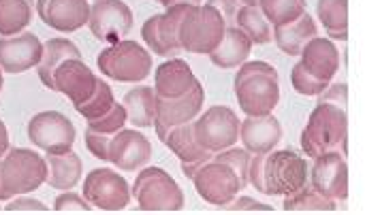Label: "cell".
<instances>
[{
	"label": "cell",
	"instance_id": "7a4b0ae2",
	"mask_svg": "<svg viewBox=\"0 0 365 215\" xmlns=\"http://www.w3.org/2000/svg\"><path fill=\"white\" fill-rule=\"evenodd\" d=\"M349 137V113L329 103H317L306 128L302 130V152L310 158L340 150L344 152Z\"/></svg>",
	"mask_w": 365,
	"mask_h": 215
},
{
	"label": "cell",
	"instance_id": "ee69618b",
	"mask_svg": "<svg viewBox=\"0 0 365 215\" xmlns=\"http://www.w3.org/2000/svg\"><path fill=\"white\" fill-rule=\"evenodd\" d=\"M11 147V137H9V128L6 124L0 120V158L6 154V150Z\"/></svg>",
	"mask_w": 365,
	"mask_h": 215
},
{
	"label": "cell",
	"instance_id": "ffe728a7",
	"mask_svg": "<svg viewBox=\"0 0 365 215\" xmlns=\"http://www.w3.org/2000/svg\"><path fill=\"white\" fill-rule=\"evenodd\" d=\"M284 137V128L276 115H259V117H246L240 122V141L244 143V150L255 154H267L280 145Z\"/></svg>",
	"mask_w": 365,
	"mask_h": 215
},
{
	"label": "cell",
	"instance_id": "cb8c5ba5",
	"mask_svg": "<svg viewBox=\"0 0 365 215\" xmlns=\"http://www.w3.org/2000/svg\"><path fill=\"white\" fill-rule=\"evenodd\" d=\"M319 34L317 21L314 17L306 11L302 17H297L295 21L287 23V26H278L272 32V41H276L278 49L287 56H299L302 49L306 47V43L310 38H314Z\"/></svg>",
	"mask_w": 365,
	"mask_h": 215
},
{
	"label": "cell",
	"instance_id": "b9f144b4",
	"mask_svg": "<svg viewBox=\"0 0 365 215\" xmlns=\"http://www.w3.org/2000/svg\"><path fill=\"white\" fill-rule=\"evenodd\" d=\"M317 98H319V103H329L340 109H349V85L346 83H329Z\"/></svg>",
	"mask_w": 365,
	"mask_h": 215
},
{
	"label": "cell",
	"instance_id": "ab89813d",
	"mask_svg": "<svg viewBox=\"0 0 365 215\" xmlns=\"http://www.w3.org/2000/svg\"><path fill=\"white\" fill-rule=\"evenodd\" d=\"M222 209L233 211V214H244V211H255V214H274L272 205H263L261 201L252 199V196H235L229 205H225Z\"/></svg>",
	"mask_w": 365,
	"mask_h": 215
},
{
	"label": "cell",
	"instance_id": "74e56055",
	"mask_svg": "<svg viewBox=\"0 0 365 215\" xmlns=\"http://www.w3.org/2000/svg\"><path fill=\"white\" fill-rule=\"evenodd\" d=\"M53 211L56 214H90L92 205L83 196L71 190H62V194H58L53 201Z\"/></svg>",
	"mask_w": 365,
	"mask_h": 215
},
{
	"label": "cell",
	"instance_id": "c3c4849f",
	"mask_svg": "<svg viewBox=\"0 0 365 215\" xmlns=\"http://www.w3.org/2000/svg\"><path fill=\"white\" fill-rule=\"evenodd\" d=\"M0 203H4V196H2V188H0Z\"/></svg>",
	"mask_w": 365,
	"mask_h": 215
},
{
	"label": "cell",
	"instance_id": "d590c367",
	"mask_svg": "<svg viewBox=\"0 0 365 215\" xmlns=\"http://www.w3.org/2000/svg\"><path fill=\"white\" fill-rule=\"evenodd\" d=\"M214 156L218 160L227 162L237 173V177H240V182H242L244 188L248 186V169H250V158H252L250 152H246L244 147H235L233 145V147H227V150H222V152H218Z\"/></svg>",
	"mask_w": 365,
	"mask_h": 215
},
{
	"label": "cell",
	"instance_id": "4316f807",
	"mask_svg": "<svg viewBox=\"0 0 365 215\" xmlns=\"http://www.w3.org/2000/svg\"><path fill=\"white\" fill-rule=\"evenodd\" d=\"M122 105L126 109L128 122L135 128H152L156 107V92L152 85H137L128 90L122 98Z\"/></svg>",
	"mask_w": 365,
	"mask_h": 215
},
{
	"label": "cell",
	"instance_id": "4fadbf2b",
	"mask_svg": "<svg viewBox=\"0 0 365 215\" xmlns=\"http://www.w3.org/2000/svg\"><path fill=\"white\" fill-rule=\"evenodd\" d=\"M310 186L321 192L323 196L344 203L349 199V162L344 158V152L331 150L323 152L312 158L310 173H308Z\"/></svg>",
	"mask_w": 365,
	"mask_h": 215
},
{
	"label": "cell",
	"instance_id": "30bf717a",
	"mask_svg": "<svg viewBox=\"0 0 365 215\" xmlns=\"http://www.w3.org/2000/svg\"><path fill=\"white\" fill-rule=\"evenodd\" d=\"M240 122L242 120L235 115L233 109L225 105H214L205 113H199L192 120V128L199 145L212 154H218L237 143Z\"/></svg>",
	"mask_w": 365,
	"mask_h": 215
},
{
	"label": "cell",
	"instance_id": "681fc988",
	"mask_svg": "<svg viewBox=\"0 0 365 215\" xmlns=\"http://www.w3.org/2000/svg\"><path fill=\"white\" fill-rule=\"evenodd\" d=\"M0 211H2V205H0Z\"/></svg>",
	"mask_w": 365,
	"mask_h": 215
},
{
	"label": "cell",
	"instance_id": "7dc6e473",
	"mask_svg": "<svg viewBox=\"0 0 365 215\" xmlns=\"http://www.w3.org/2000/svg\"><path fill=\"white\" fill-rule=\"evenodd\" d=\"M2 85H4V77H2V68H0V92H2Z\"/></svg>",
	"mask_w": 365,
	"mask_h": 215
},
{
	"label": "cell",
	"instance_id": "ba28073f",
	"mask_svg": "<svg viewBox=\"0 0 365 215\" xmlns=\"http://www.w3.org/2000/svg\"><path fill=\"white\" fill-rule=\"evenodd\" d=\"M190 182L195 184L197 194L207 205H216V207L229 205L244 190L237 173L227 162L218 160L216 156L201 162L197 171L192 173Z\"/></svg>",
	"mask_w": 365,
	"mask_h": 215
},
{
	"label": "cell",
	"instance_id": "e575fe53",
	"mask_svg": "<svg viewBox=\"0 0 365 215\" xmlns=\"http://www.w3.org/2000/svg\"><path fill=\"white\" fill-rule=\"evenodd\" d=\"M128 122L126 109L122 103H115L105 115L96 117V120H88V128L94 132H103V135H115L118 130H122Z\"/></svg>",
	"mask_w": 365,
	"mask_h": 215
},
{
	"label": "cell",
	"instance_id": "bcb514c9",
	"mask_svg": "<svg viewBox=\"0 0 365 215\" xmlns=\"http://www.w3.org/2000/svg\"><path fill=\"white\" fill-rule=\"evenodd\" d=\"M244 6H259V0H240Z\"/></svg>",
	"mask_w": 365,
	"mask_h": 215
},
{
	"label": "cell",
	"instance_id": "4dcf8cb0",
	"mask_svg": "<svg viewBox=\"0 0 365 215\" xmlns=\"http://www.w3.org/2000/svg\"><path fill=\"white\" fill-rule=\"evenodd\" d=\"M32 0H0V36L24 32L32 21Z\"/></svg>",
	"mask_w": 365,
	"mask_h": 215
},
{
	"label": "cell",
	"instance_id": "5bb4252c",
	"mask_svg": "<svg viewBox=\"0 0 365 215\" xmlns=\"http://www.w3.org/2000/svg\"><path fill=\"white\" fill-rule=\"evenodd\" d=\"M133 23L135 15L124 0H94L86 26L94 38L111 45L126 38V34L133 30Z\"/></svg>",
	"mask_w": 365,
	"mask_h": 215
},
{
	"label": "cell",
	"instance_id": "6da1fadb",
	"mask_svg": "<svg viewBox=\"0 0 365 215\" xmlns=\"http://www.w3.org/2000/svg\"><path fill=\"white\" fill-rule=\"evenodd\" d=\"M233 85L246 117L269 115L280 105V75L269 62L246 60L240 66Z\"/></svg>",
	"mask_w": 365,
	"mask_h": 215
},
{
	"label": "cell",
	"instance_id": "d6986e66",
	"mask_svg": "<svg viewBox=\"0 0 365 215\" xmlns=\"http://www.w3.org/2000/svg\"><path fill=\"white\" fill-rule=\"evenodd\" d=\"M41 21L62 34L81 30L90 17L88 0H36Z\"/></svg>",
	"mask_w": 365,
	"mask_h": 215
},
{
	"label": "cell",
	"instance_id": "f35d334b",
	"mask_svg": "<svg viewBox=\"0 0 365 215\" xmlns=\"http://www.w3.org/2000/svg\"><path fill=\"white\" fill-rule=\"evenodd\" d=\"M6 214H47L49 209L36 201V199H28V196H13L11 201H6V205L2 207Z\"/></svg>",
	"mask_w": 365,
	"mask_h": 215
},
{
	"label": "cell",
	"instance_id": "9a60e30c",
	"mask_svg": "<svg viewBox=\"0 0 365 215\" xmlns=\"http://www.w3.org/2000/svg\"><path fill=\"white\" fill-rule=\"evenodd\" d=\"M205 103V90L201 83H197L188 94L178 96V98H160L156 96V107H154V124L152 128L156 130L158 139L163 141L169 128L182 126L192 122Z\"/></svg>",
	"mask_w": 365,
	"mask_h": 215
},
{
	"label": "cell",
	"instance_id": "8fae6325",
	"mask_svg": "<svg viewBox=\"0 0 365 215\" xmlns=\"http://www.w3.org/2000/svg\"><path fill=\"white\" fill-rule=\"evenodd\" d=\"M28 139L45 154H64L75 147V124L60 111H41L28 122Z\"/></svg>",
	"mask_w": 365,
	"mask_h": 215
},
{
	"label": "cell",
	"instance_id": "8992f818",
	"mask_svg": "<svg viewBox=\"0 0 365 215\" xmlns=\"http://www.w3.org/2000/svg\"><path fill=\"white\" fill-rule=\"evenodd\" d=\"M310 162L293 150H272L263 154V194L289 196L308 184Z\"/></svg>",
	"mask_w": 365,
	"mask_h": 215
},
{
	"label": "cell",
	"instance_id": "1f68e13d",
	"mask_svg": "<svg viewBox=\"0 0 365 215\" xmlns=\"http://www.w3.org/2000/svg\"><path fill=\"white\" fill-rule=\"evenodd\" d=\"M235 26L250 38L252 45H267L272 43L274 26L265 19L259 6H240L235 15Z\"/></svg>",
	"mask_w": 365,
	"mask_h": 215
},
{
	"label": "cell",
	"instance_id": "f546056e",
	"mask_svg": "<svg viewBox=\"0 0 365 215\" xmlns=\"http://www.w3.org/2000/svg\"><path fill=\"white\" fill-rule=\"evenodd\" d=\"M317 17L331 41H349V0H319Z\"/></svg>",
	"mask_w": 365,
	"mask_h": 215
},
{
	"label": "cell",
	"instance_id": "e0dca14e",
	"mask_svg": "<svg viewBox=\"0 0 365 215\" xmlns=\"http://www.w3.org/2000/svg\"><path fill=\"white\" fill-rule=\"evenodd\" d=\"M96 83H98V77L83 62V58H66L53 70L49 90L64 94L73 103V107H77L94 94Z\"/></svg>",
	"mask_w": 365,
	"mask_h": 215
},
{
	"label": "cell",
	"instance_id": "ac0fdd59",
	"mask_svg": "<svg viewBox=\"0 0 365 215\" xmlns=\"http://www.w3.org/2000/svg\"><path fill=\"white\" fill-rule=\"evenodd\" d=\"M43 58V43L32 32L0 36V68L6 75H19L36 68Z\"/></svg>",
	"mask_w": 365,
	"mask_h": 215
},
{
	"label": "cell",
	"instance_id": "52a82bcc",
	"mask_svg": "<svg viewBox=\"0 0 365 215\" xmlns=\"http://www.w3.org/2000/svg\"><path fill=\"white\" fill-rule=\"evenodd\" d=\"M225 30H227V21L214 6L207 4L190 6L180 23L182 51L210 56L220 45Z\"/></svg>",
	"mask_w": 365,
	"mask_h": 215
},
{
	"label": "cell",
	"instance_id": "484cf974",
	"mask_svg": "<svg viewBox=\"0 0 365 215\" xmlns=\"http://www.w3.org/2000/svg\"><path fill=\"white\" fill-rule=\"evenodd\" d=\"M47 184L56 190H73L83 175L81 158L71 150L64 154H47Z\"/></svg>",
	"mask_w": 365,
	"mask_h": 215
},
{
	"label": "cell",
	"instance_id": "3957f363",
	"mask_svg": "<svg viewBox=\"0 0 365 215\" xmlns=\"http://www.w3.org/2000/svg\"><path fill=\"white\" fill-rule=\"evenodd\" d=\"M47 179V162L41 154L26 147H9L0 158V188L4 203L38 190Z\"/></svg>",
	"mask_w": 365,
	"mask_h": 215
},
{
	"label": "cell",
	"instance_id": "7402d4cb",
	"mask_svg": "<svg viewBox=\"0 0 365 215\" xmlns=\"http://www.w3.org/2000/svg\"><path fill=\"white\" fill-rule=\"evenodd\" d=\"M199 79L195 77L190 64L182 58H171L154 70V92L160 98H178L188 94Z\"/></svg>",
	"mask_w": 365,
	"mask_h": 215
},
{
	"label": "cell",
	"instance_id": "2e32d148",
	"mask_svg": "<svg viewBox=\"0 0 365 215\" xmlns=\"http://www.w3.org/2000/svg\"><path fill=\"white\" fill-rule=\"evenodd\" d=\"M152 160V143L139 132V128H122L111 135L107 145V162H111L120 171H139L148 167Z\"/></svg>",
	"mask_w": 365,
	"mask_h": 215
},
{
	"label": "cell",
	"instance_id": "d4e9b609",
	"mask_svg": "<svg viewBox=\"0 0 365 215\" xmlns=\"http://www.w3.org/2000/svg\"><path fill=\"white\" fill-rule=\"evenodd\" d=\"M163 143L178 156V160L182 164H201V162H205V160H210L214 156L212 152H207V150H203L199 145V141L195 137L192 122L169 128Z\"/></svg>",
	"mask_w": 365,
	"mask_h": 215
},
{
	"label": "cell",
	"instance_id": "83f0119b",
	"mask_svg": "<svg viewBox=\"0 0 365 215\" xmlns=\"http://www.w3.org/2000/svg\"><path fill=\"white\" fill-rule=\"evenodd\" d=\"M66 58H83L79 47L68 38H49L43 43V58L36 66L38 79L45 88H51V75L58 68V64Z\"/></svg>",
	"mask_w": 365,
	"mask_h": 215
},
{
	"label": "cell",
	"instance_id": "d6a6232c",
	"mask_svg": "<svg viewBox=\"0 0 365 215\" xmlns=\"http://www.w3.org/2000/svg\"><path fill=\"white\" fill-rule=\"evenodd\" d=\"M306 0H259L261 13L274 28L295 21L306 13Z\"/></svg>",
	"mask_w": 365,
	"mask_h": 215
},
{
	"label": "cell",
	"instance_id": "7bdbcfd3",
	"mask_svg": "<svg viewBox=\"0 0 365 215\" xmlns=\"http://www.w3.org/2000/svg\"><path fill=\"white\" fill-rule=\"evenodd\" d=\"M203 4L214 6V9L222 15V19L227 21V28H229V26H235V15H237V11H240V6H242L240 0H205Z\"/></svg>",
	"mask_w": 365,
	"mask_h": 215
},
{
	"label": "cell",
	"instance_id": "5b68a950",
	"mask_svg": "<svg viewBox=\"0 0 365 215\" xmlns=\"http://www.w3.org/2000/svg\"><path fill=\"white\" fill-rule=\"evenodd\" d=\"M130 194L141 211H165L175 214L186 205L184 190L180 184L160 167H143L130 186Z\"/></svg>",
	"mask_w": 365,
	"mask_h": 215
},
{
	"label": "cell",
	"instance_id": "60d3db41",
	"mask_svg": "<svg viewBox=\"0 0 365 215\" xmlns=\"http://www.w3.org/2000/svg\"><path fill=\"white\" fill-rule=\"evenodd\" d=\"M109 139H111V135L94 132L90 128H86V132H83V143H86L88 152L94 158L103 160V162H107V145H109Z\"/></svg>",
	"mask_w": 365,
	"mask_h": 215
},
{
	"label": "cell",
	"instance_id": "8d00e7d4",
	"mask_svg": "<svg viewBox=\"0 0 365 215\" xmlns=\"http://www.w3.org/2000/svg\"><path fill=\"white\" fill-rule=\"evenodd\" d=\"M291 85H293V90H295L297 94H302V96H319L329 83L314 79V77L302 66V62H297V64L291 68Z\"/></svg>",
	"mask_w": 365,
	"mask_h": 215
},
{
	"label": "cell",
	"instance_id": "44dd1931",
	"mask_svg": "<svg viewBox=\"0 0 365 215\" xmlns=\"http://www.w3.org/2000/svg\"><path fill=\"white\" fill-rule=\"evenodd\" d=\"M299 62L314 79L331 83L340 68V49L334 45L331 38L314 36L302 49Z\"/></svg>",
	"mask_w": 365,
	"mask_h": 215
},
{
	"label": "cell",
	"instance_id": "836d02e7",
	"mask_svg": "<svg viewBox=\"0 0 365 215\" xmlns=\"http://www.w3.org/2000/svg\"><path fill=\"white\" fill-rule=\"evenodd\" d=\"M113 105H115V96H113L111 85H109L105 79H98L94 94H92L86 103L77 105L75 109H77V113L88 122V120H96V117L105 115Z\"/></svg>",
	"mask_w": 365,
	"mask_h": 215
},
{
	"label": "cell",
	"instance_id": "7c38bea8",
	"mask_svg": "<svg viewBox=\"0 0 365 215\" xmlns=\"http://www.w3.org/2000/svg\"><path fill=\"white\" fill-rule=\"evenodd\" d=\"M188 9L190 4H173V6H167L165 13H156L143 21L141 36L150 51L163 58H173L182 51L180 23Z\"/></svg>",
	"mask_w": 365,
	"mask_h": 215
},
{
	"label": "cell",
	"instance_id": "9c48e42d",
	"mask_svg": "<svg viewBox=\"0 0 365 215\" xmlns=\"http://www.w3.org/2000/svg\"><path fill=\"white\" fill-rule=\"evenodd\" d=\"M81 196L96 209L107 211V214H115V211H124L130 201V186L126 182L124 175H120L118 171L111 169H92L86 179H83V188H81Z\"/></svg>",
	"mask_w": 365,
	"mask_h": 215
},
{
	"label": "cell",
	"instance_id": "f6af8a7d",
	"mask_svg": "<svg viewBox=\"0 0 365 215\" xmlns=\"http://www.w3.org/2000/svg\"><path fill=\"white\" fill-rule=\"evenodd\" d=\"M154 2L163 4L165 9H167V6H173V4H190V6L203 4V0H154Z\"/></svg>",
	"mask_w": 365,
	"mask_h": 215
},
{
	"label": "cell",
	"instance_id": "603a6c76",
	"mask_svg": "<svg viewBox=\"0 0 365 215\" xmlns=\"http://www.w3.org/2000/svg\"><path fill=\"white\" fill-rule=\"evenodd\" d=\"M250 51H252L250 38L237 26H229L225 30L220 45L210 53V60L216 68H222V70L240 68L250 58Z\"/></svg>",
	"mask_w": 365,
	"mask_h": 215
},
{
	"label": "cell",
	"instance_id": "277c9868",
	"mask_svg": "<svg viewBox=\"0 0 365 215\" xmlns=\"http://www.w3.org/2000/svg\"><path fill=\"white\" fill-rule=\"evenodd\" d=\"M96 66L111 81L141 83L150 77L154 62H152L150 49H145L139 41L122 38L118 43L107 45L98 53Z\"/></svg>",
	"mask_w": 365,
	"mask_h": 215
},
{
	"label": "cell",
	"instance_id": "f1b7e54d",
	"mask_svg": "<svg viewBox=\"0 0 365 215\" xmlns=\"http://www.w3.org/2000/svg\"><path fill=\"white\" fill-rule=\"evenodd\" d=\"M284 203H282V209L287 214H334L338 211V203L323 196L321 192H317L310 182L299 188L297 192L289 194V196H282Z\"/></svg>",
	"mask_w": 365,
	"mask_h": 215
}]
</instances>
